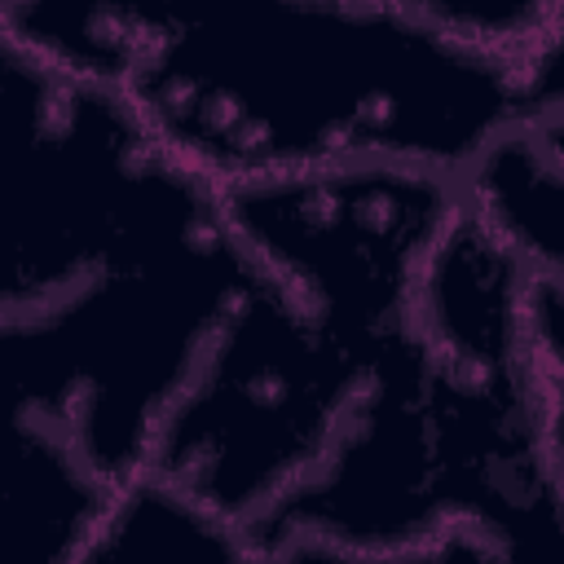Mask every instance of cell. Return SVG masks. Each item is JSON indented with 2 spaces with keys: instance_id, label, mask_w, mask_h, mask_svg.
<instances>
[{
  "instance_id": "6da1fadb",
  "label": "cell",
  "mask_w": 564,
  "mask_h": 564,
  "mask_svg": "<svg viewBox=\"0 0 564 564\" xmlns=\"http://www.w3.org/2000/svg\"><path fill=\"white\" fill-rule=\"evenodd\" d=\"M269 22H176L141 35L128 66L132 115L185 172L282 185L370 150L463 163L511 106L498 66L441 35L335 13Z\"/></svg>"
}]
</instances>
